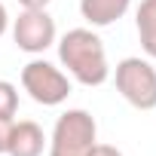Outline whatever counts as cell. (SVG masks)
Masks as SVG:
<instances>
[{"mask_svg":"<svg viewBox=\"0 0 156 156\" xmlns=\"http://www.w3.org/2000/svg\"><path fill=\"white\" fill-rule=\"evenodd\" d=\"M116 92L135 110H153L156 107V67L138 55L122 58L116 64Z\"/></svg>","mask_w":156,"mask_h":156,"instance_id":"3957f363","label":"cell"},{"mask_svg":"<svg viewBox=\"0 0 156 156\" xmlns=\"http://www.w3.org/2000/svg\"><path fill=\"white\" fill-rule=\"evenodd\" d=\"M132 6V0H80V16L92 28H107L119 22Z\"/></svg>","mask_w":156,"mask_h":156,"instance_id":"52a82bcc","label":"cell"},{"mask_svg":"<svg viewBox=\"0 0 156 156\" xmlns=\"http://www.w3.org/2000/svg\"><path fill=\"white\" fill-rule=\"evenodd\" d=\"M12 40L22 52L40 55L55 43V19L46 9H22L12 22Z\"/></svg>","mask_w":156,"mask_h":156,"instance_id":"5b68a950","label":"cell"},{"mask_svg":"<svg viewBox=\"0 0 156 156\" xmlns=\"http://www.w3.org/2000/svg\"><path fill=\"white\" fill-rule=\"evenodd\" d=\"M58 61L80 86H101L110 76L104 40L92 28H73L58 40Z\"/></svg>","mask_w":156,"mask_h":156,"instance_id":"6da1fadb","label":"cell"},{"mask_svg":"<svg viewBox=\"0 0 156 156\" xmlns=\"http://www.w3.org/2000/svg\"><path fill=\"white\" fill-rule=\"evenodd\" d=\"M6 28H9V16H6V6L0 3V37L6 34Z\"/></svg>","mask_w":156,"mask_h":156,"instance_id":"4fadbf2b","label":"cell"},{"mask_svg":"<svg viewBox=\"0 0 156 156\" xmlns=\"http://www.w3.org/2000/svg\"><path fill=\"white\" fill-rule=\"evenodd\" d=\"M22 3V9H46L52 0H19Z\"/></svg>","mask_w":156,"mask_h":156,"instance_id":"7c38bea8","label":"cell"},{"mask_svg":"<svg viewBox=\"0 0 156 156\" xmlns=\"http://www.w3.org/2000/svg\"><path fill=\"white\" fill-rule=\"evenodd\" d=\"M19 110V89L9 80H0V119H12Z\"/></svg>","mask_w":156,"mask_h":156,"instance_id":"9c48e42d","label":"cell"},{"mask_svg":"<svg viewBox=\"0 0 156 156\" xmlns=\"http://www.w3.org/2000/svg\"><path fill=\"white\" fill-rule=\"evenodd\" d=\"M12 122H16V119H0V153H6V141H9Z\"/></svg>","mask_w":156,"mask_h":156,"instance_id":"30bf717a","label":"cell"},{"mask_svg":"<svg viewBox=\"0 0 156 156\" xmlns=\"http://www.w3.org/2000/svg\"><path fill=\"white\" fill-rule=\"evenodd\" d=\"M22 89L43 107H55L67 101L70 95V80L61 67H55L46 58H34L22 67Z\"/></svg>","mask_w":156,"mask_h":156,"instance_id":"277c9868","label":"cell"},{"mask_svg":"<svg viewBox=\"0 0 156 156\" xmlns=\"http://www.w3.org/2000/svg\"><path fill=\"white\" fill-rule=\"evenodd\" d=\"M89 156H122V150H116V147H110V144H95V147L89 150Z\"/></svg>","mask_w":156,"mask_h":156,"instance_id":"8fae6325","label":"cell"},{"mask_svg":"<svg viewBox=\"0 0 156 156\" xmlns=\"http://www.w3.org/2000/svg\"><path fill=\"white\" fill-rule=\"evenodd\" d=\"M135 25H138L141 49L150 58H156V0H141L138 16H135Z\"/></svg>","mask_w":156,"mask_h":156,"instance_id":"ba28073f","label":"cell"},{"mask_svg":"<svg viewBox=\"0 0 156 156\" xmlns=\"http://www.w3.org/2000/svg\"><path fill=\"white\" fill-rule=\"evenodd\" d=\"M95 144H98L95 116L83 107H70L55 119L49 138V156H89Z\"/></svg>","mask_w":156,"mask_h":156,"instance_id":"7a4b0ae2","label":"cell"},{"mask_svg":"<svg viewBox=\"0 0 156 156\" xmlns=\"http://www.w3.org/2000/svg\"><path fill=\"white\" fill-rule=\"evenodd\" d=\"M43 150H46V135L37 122H31V119L12 122V132L6 141L9 156H43Z\"/></svg>","mask_w":156,"mask_h":156,"instance_id":"8992f818","label":"cell"}]
</instances>
